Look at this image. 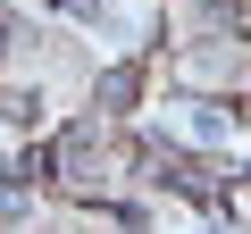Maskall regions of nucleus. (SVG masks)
I'll list each match as a JSON object with an SVG mask.
<instances>
[{
  "mask_svg": "<svg viewBox=\"0 0 251 234\" xmlns=\"http://www.w3.org/2000/svg\"><path fill=\"white\" fill-rule=\"evenodd\" d=\"M100 100H109V109L134 100V67H109V75H100Z\"/></svg>",
  "mask_w": 251,
  "mask_h": 234,
  "instance_id": "obj_1",
  "label": "nucleus"
}]
</instances>
